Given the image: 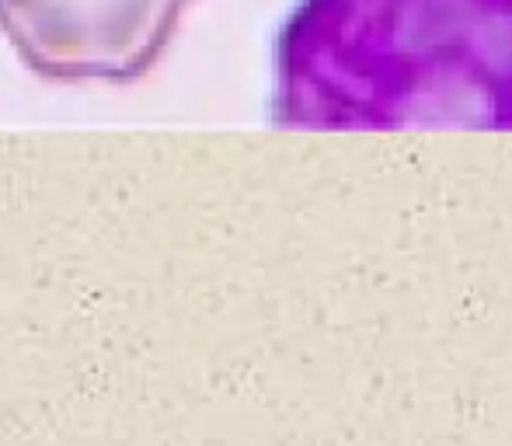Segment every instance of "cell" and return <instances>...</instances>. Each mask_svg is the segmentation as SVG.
<instances>
[{
  "instance_id": "obj_1",
  "label": "cell",
  "mask_w": 512,
  "mask_h": 446,
  "mask_svg": "<svg viewBox=\"0 0 512 446\" xmlns=\"http://www.w3.org/2000/svg\"><path fill=\"white\" fill-rule=\"evenodd\" d=\"M269 112L293 129L512 133V0H300Z\"/></svg>"
},
{
  "instance_id": "obj_2",
  "label": "cell",
  "mask_w": 512,
  "mask_h": 446,
  "mask_svg": "<svg viewBox=\"0 0 512 446\" xmlns=\"http://www.w3.org/2000/svg\"><path fill=\"white\" fill-rule=\"evenodd\" d=\"M192 0H0V32L49 81L126 84L143 77Z\"/></svg>"
}]
</instances>
